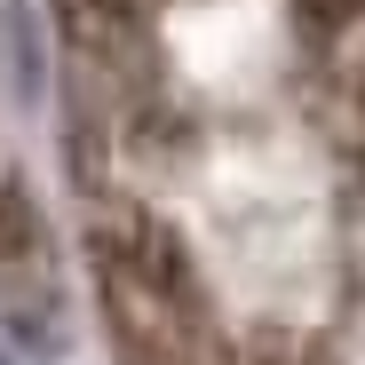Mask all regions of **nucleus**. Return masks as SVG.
<instances>
[{
	"label": "nucleus",
	"instance_id": "obj_1",
	"mask_svg": "<svg viewBox=\"0 0 365 365\" xmlns=\"http://www.w3.org/2000/svg\"><path fill=\"white\" fill-rule=\"evenodd\" d=\"M103 326L119 341V365H247L215 310L199 262L182 238L143 207H103L88 230Z\"/></svg>",
	"mask_w": 365,
	"mask_h": 365
},
{
	"label": "nucleus",
	"instance_id": "obj_2",
	"mask_svg": "<svg viewBox=\"0 0 365 365\" xmlns=\"http://www.w3.org/2000/svg\"><path fill=\"white\" fill-rule=\"evenodd\" d=\"M294 40L326 135L365 159V0H294Z\"/></svg>",
	"mask_w": 365,
	"mask_h": 365
},
{
	"label": "nucleus",
	"instance_id": "obj_3",
	"mask_svg": "<svg viewBox=\"0 0 365 365\" xmlns=\"http://www.w3.org/2000/svg\"><path fill=\"white\" fill-rule=\"evenodd\" d=\"M111 9H128V0H111Z\"/></svg>",
	"mask_w": 365,
	"mask_h": 365
}]
</instances>
